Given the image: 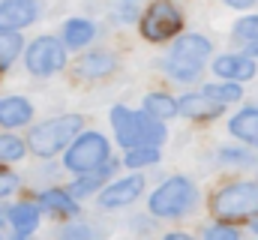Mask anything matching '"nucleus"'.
Segmentation results:
<instances>
[{"instance_id": "obj_5", "label": "nucleus", "mask_w": 258, "mask_h": 240, "mask_svg": "<svg viewBox=\"0 0 258 240\" xmlns=\"http://www.w3.org/2000/svg\"><path fill=\"white\" fill-rule=\"evenodd\" d=\"M213 213L225 219H249L258 213V183L240 180L231 186H222L213 195Z\"/></svg>"}, {"instance_id": "obj_1", "label": "nucleus", "mask_w": 258, "mask_h": 240, "mask_svg": "<svg viewBox=\"0 0 258 240\" xmlns=\"http://www.w3.org/2000/svg\"><path fill=\"white\" fill-rule=\"evenodd\" d=\"M210 54V39H204L201 33H186L174 42L171 54L165 60V72L174 78V81H183L189 84L201 75V66Z\"/></svg>"}, {"instance_id": "obj_26", "label": "nucleus", "mask_w": 258, "mask_h": 240, "mask_svg": "<svg viewBox=\"0 0 258 240\" xmlns=\"http://www.w3.org/2000/svg\"><path fill=\"white\" fill-rule=\"evenodd\" d=\"M60 240H96V234L84 222H69L63 231H60Z\"/></svg>"}, {"instance_id": "obj_29", "label": "nucleus", "mask_w": 258, "mask_h": 240, "mask_svg": "<svg viewBox=\"0 0 258 240\" xmlns=\"http://www.w3.org/2000/svg\"><path fill=\"white\" fill-rule=\"evenodd\" d=\"M219 159L222 162H249V150H219Z\"/></svg>"}, {"instance_id": "obj_3", "label": "nucleus", "mask_w": 258, "mask_h": 240, "mask_svg": "<svg viewBox=\"0 0 258 240\" xmlns=\"http://www.w3.org/2000/svg\"><path fill=\"white\" fill-rule=\"evenodd\" d=\"M81 123L84 120L78 117V114H66V117H54V120H45V123H39V126H33L30 129V150L36 153V156H54L57 150H63L72 144V138L81 132Z\"/></svg>"}, {"instance_id": "obj_17", "label": "nucleus", "mask_w": 258, "mask_h": 240, "mask_svg": "<svg viewBox=\"0 0 258 240\" xmlns=\"http://www.w3.org/2000/svg\"><path fill=\"white\" fill-rule=\"evenodd\" d=\"M114 171V165H111V159L102 165V168H96V171H90V174H78V180L66 189L72 198H84V195H90V192H99L102 189V180L108 177Z\"/></svg>"}, {"instance_id": "obj_36", "label": "nucleus", "mask_w": 258, "mask_h": 240, "mask_svg": "<svg viewBox=\"0 0 258 240\" xmlns=\"http://www.w3.org/2000/svg\"><path fill=\"white\" fill-rule=\"evenodd\" d=\"M3 219H6V210H0V222H3Z\"/></svg>"}, {"instance_id": "obj_24", "label": "nucleus", "mask_w": 258, "mask_h": 240, "mask_svg": "<svg viewBox=\"0 0 258 240\" xmlns=\"http://www.w3.org/2000/svg\"><path fill=\"white\" fill-rule=\"evenodd\" d=\"M24 156V141L15 135H0V162H18Z\"/></svg>"}, {"instance_id": "obj_15", "label": "nucleus", "mask_w": 258, "mask_h": 240, "mask_svg": "<svg viewBox=\"0 0 258 240\" xmlns=\"http://www.w3.org/2000/svg\"><path fill=\"white\" fill-rule=\"evenodd\" d=\"M6 219H9V225H12L18 234H30V231H36V225H39V207L30 204V201L12 204V207L6 210Z\"/></svg>"}, {"instance_id": "obj_34", "label": "nucleus", "mask_w": 258, "mask_h": 240, "mask_svg": "<svg viewBox=\"0 0 258 240\" xmlns=\"http://www.w3.org/2000/svg\"><path fill=\"white\" fill-rule=\"evenodd\" d=\"M252 231L258 234V219H252Z\"/></svg>"}, {"instance_id": "obj_33", "label": "nucleus", "mask_w": 258, "mask_h": 240, "mask_svg": "<svg viewBox=\"0 0 258 240\" xmlns=\"http://www.w3.org/2000/svg\"><path fill=\"white\" fill-rule=\"evenodd\" d=\"M249 54H252V57H258V42H252V48H246V57H249Z\"/></svg>"}, {"instance_id": "obj_9", "label": "nucleus", "mask_w": 258, "mask_h": 240, "mask_svg": "<svg viewBox=\"0 0 258 240\" xmlns=\"http://www.w3.org/2000/svg\"><path fill=\"white\" fill-rule=\"evenodd\" d=\"M36 15H39L36 0H3L0 3V30L18 33L21 27L33 24Z\"/></svg>"}, {"instance_id": "obj_28", "label": "nucleus", "mask_w": 258, "mask_h": 240, "mask_svg": "<svg viewBox=\"0 0 258 240\" xmlns=\"http://www.w3.org/2000/svg\"><path fill=\"white\" fill-rule=\"evenodd\" d=\"M204 240H240V234H237V228H231L225 222H216L204 231Z\"/></svg>"}, {"instance_id": "obj_21", "label": "nucleus", "mask_w": 258, "mask_h": 240, "mask_svg": "<svg viewBox=\"0 0 258 240\" xmlns=\"http://www.w3.org/2000/svg\"><path fill=\"white\" fill-rule=\"evenodd\" d=\"M201 96L210 99V102H216V105H228V102H237V99L243 96V90H240V84L225 81V84H207V87L201 90Z\"/></svg>"}, {"instance_id": "obj_32", "label": "nucleus", "mask_w": 258, "mask_h": 240, "mask_svg": "<svg viewBox=\"0 0 258 240\" xmlns=\"http://www.w3.org/2000/svg\"><path fill=\"white\" fill-rule=\"evenodd\" d=\"M165 240H192L189 234H183V231H177V234H168Z\"/></svg>"}, {"instance_id": "obj_2", "label": "nucleus", "mask_w": 258, "mask_h": 240, "mask_svg": "<svg viewBox=\"0 0 258 240\" xmlns=\"http://www.w3.org/2000/svg\"><path fill=\"white\" fill-rule=\"evenodd\" d=\"M111 159V144L105 141V135L99 132H78L72 138V144L66 147L63 165L75 174H90L96 168H102Z\"/></svg>"}, {"instance_id": "obj_20", "label": "nucleus", "mask_w": 258, "mask_h": 240, "mask_svg": "<svg viewBox=\"0 0 258 240\" xmlns=\"http://www.w3.org/2000/svg\"><path fill=\"white\" fill-rule=\"evenodd\" d=\"M144 114L153 120H168L177 114V102L168 93H147L144 96Z\"/></svg>"}, {"instance_id": "obj_7", "label": "nucleus", "mask_w": 258, "mask_h": 240, "mask_svg": "<svg viewBox=\"0 0 258 240\" xmlns=\"http://www.w3.org/2000/svg\"><path fill=\"white\" fill-rule=\"evenodd\" d=\"M24 63L27 72L33 75H54L66 66V48L57 36H36L27 48H24Z\"/></svg>"}, {"instance_id": "obj_35", "label": "nucleus", "mask_w": 258, "mask_h": 240, "mask_svg": "<svg viewBox=\"0 0 258 240\" xmlns=\"http://www.w3.org/2000/svg\"><path fill=\"white\" fill-rule=\"evenodd\" d=\"M12 240H27V234H18V237H12Z\"/></svg>"}, {"instance_id": "obj_25", "label": "nucleus", "mask_w": 258, "mask_h": 240, "mask_svg": "<svg viewBox=\"0 0 258 240\" xmlns=\"http://www.w3.org/2000/svg\"><path fill=\"white\" fill-rule=\"evenodd\" d=\"M156 159H159V150H156V147H132V150H126V165L129 168L153 165Z\"/></svg>"}, {"instance_id": "obj_4", "label": "nucleus", "mask_w": 258, "mask_h": 240, "mask_svg": "<svg viewBox=\"0 0 258 240\" xmlns=\"http://www.w3.org/2000/svg\"><path fill=\"white\" fill-rule=\"evenodd\" d=\"M198 192L189 177H168L150 195V213L162 219H177L195 204Z\"/></svg>"}, {"instance_id": "obj_30", "label": "nucleus", "mask_w": 258, "mask_h": 240, "mask_svg": "<svg viewBox=\"0 0 258 240\" xmlns=\"http://www.w3.org/2000/svg\"><path fill=\"white\" fill-rule=\"evenodd\" d=\"M15 186H18V177L12 171H0V198L9 195V192H15Z\"/></svg>"}, {"instance_id": "obj_10", "label": "nucleus", "mask_w": 258, "mask_h": 240, "mask_svg": "<svg viewBox=\"0 0 258 240\" xmlns=\"http://www.w3.org/2000/svg\"><path fill=\"white\" fill-rule=\"evenodd\" d=\"M102 195H99V204L102 207H108V210H114V207H126L132 204L141 192H144V177L141 174H129V177L117 180V183H111V186H105V189H99Z\"/></svg>"}, {"instance_id": "obj_16", "label": "nucleus", "mask_w": 258, "mask_h": 240, "mask_svg": "<svg viewBox=\"0 0 258 240\" xmlns=\"http://www.w3.org/2000/svg\"><path fill=\"white\" fill-rule=\"evenodd\" d=\"M75 69L84 78H99V75H108V72L117 69V57L114 54H105V51H90V54H84V57L78 60Z\"/></svg>"}, {"instance_id": "obj_22", "label": "nucleus", "mask_w": 258, "mask_h": 240, "mask_svg": "<svg viewBox=\"0 0 258 240\" xmlns=\"http://www.w3.org/2000/svg\"><path fill=\"white\" fill-rule=\"evenodd\" d=\"M141 141H144V147H156V150H159V144L165 141V126H162V120H153L141 111Z\"/></svg>"}, {"instance_id": "obj_12", "label": "nucleus", "mask_w": 258, "mask_h": 240, "mask_svg": "<svg viewBox=\"0 0 258 240\" xmlns=\"http://www.w3.org/2000/svg\"><path fill=\"white\" fill-rule=\"evenodd\" d=\"M30 117H33V105L24 96H3L0 99V126L15 129V126L30 123Z\"/></svg>"}, {"instance_id": "obj_8", "label": "nucleus", "mask_w": 258, "mask_h": 240, "mask_svg": "<svg viewBox=\"0 0 258 240\" xmlns=\"http://www.w3.org/2000/svg\"><path fill=\"white\" fill-rule=\"evenodd\" d=\"M111 126H114L117 141H120L126 150H132V147H144V141H141V111L114 105V108H111Z\"/></svg>"}, {"instance_id": "obj_11", "label": "nucleus", "mask_w": 258, "mask_h": 240, "mask_svg": "<svg viewBox=\"0 0 258 240\" xmlns=\"http://www.w3.org/2000/svg\"><path fill=\"white\" fill-rule=\"evenodd\" d=\"M213 72L225 81H246L255 75V63L246 57V54H222V57L213 60Z\"/></svg>"}, {"instance_id": "obj_27", "label": "nucleus", "mask_w": 258, "mask_h": 240, "mask_svg": "<svg viewBox=\"0 0 258 240\" xmlns=\"http://www.w3.org/2000/svg\"><path fill=\"white\" fill-rule=\"evenodd\" d=\"M234 33H237L240 39L258 42V15H246V18H240L237 27H234Z\"/></svg>"}, {"instance_id": "obj_13", "label": "nucleus", "mask_w": 258, "mask_h": 240, "mask_svg": "<svg viewBox=\"0 0 258 240\" xmlns=\"http://www.w3.org/2000/svg\"><path fill=\"white\" fill-rule=\"evenodd\" d=\"M177 111H180L183 117H192V120H216L225 111V105H216V102L204 99L201 93H186V96L177 102Z\"/></svg>"}, {"instance_id": "obj_6", "label": "nucleus", "mask_w": 258, "mask_h": 240, "mask_svg": "<svg viewBox=\"0 0 258 240\" xmlns=\"http://www.w3.org/2000/svg\"><path fill=\"white\" fill-rule=\"evenodd\" d=\"M180 27H183V15L174 0H153L147 6V12L141 15V33L150 42H165V39L177 36Z\"/></svg>"}, {"instance_id": "obj_18", "label": "nucleus", "mask_w": 258, "mask_h": 240, "mask_svg": "<svg viewBox=\"0 0 258 240\" xmlns=\"http://www.w3.org/2000/svg\"><path fill=\"white\" fill-rule=\"evenodd\" d=\"M93 36H96V27L87 18H69L63 24V42L69 48H84Z\"/></svg>"}, {"instance_id": "obj_19", "label": "nucleus", "mask_w": 258, "mask_h": 240, "mask_svg": "<svg viewBox=\"0 0 258 240\" xmlns=\"http://www.w3.org/2000/svg\"><path fill=\"white\" fill-rule=\"evenodd\" d=\"M39 201H42L45 210H51V213H57V216H78L75 198H72L69 192H63V189H45Z\"/></svg>"}, {"instance_id": "obj_14", "label": "nucleus", "mask_w": 258, "mask_h": 240, "mask_svg": "<svg viewBox=\"0 0 258 240\" xmlns=\"http://www.w3.org/2000/svg\"><path fill=\"white\" fill-rule=\"evenodd\" d=\"M228 132L234 138H240L243 144L258 147V105H249V108L237 111L234 117L228 120Z\"/></svg>"}, {"instance_id": "obj_31", "label": "nucleus", "mask_w": 258, "mask_h": 240, "mask_svg": "<svg viewBox=\"0 0 258 240\" xmlns=\"http://www.w3.org/2000/svg\"><path fill=\"white\" fill-rule=\"evenodd\" d=\"M228 6H234V9H246V6H252L255 0H225Z\"/></svg>"}, {"instance_id": "obj_23", "label": "nucleus", "mask_w": 258, "mask_h": 240, "mask_svg": "<svg viewBox=\"0 0 258 240\" xmlns=\"http://www.w3.org/2000/svg\"><path fill=\"white\" fill-rule=\"evenodd\" d=\"M21 48H24V42H21V36L18 33H9V30H0V69H6L12 60L21 54Z\"/></svg>"}]
</instances>
